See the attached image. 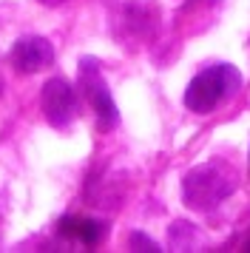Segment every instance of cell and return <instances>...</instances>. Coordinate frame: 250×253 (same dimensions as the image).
I'll return each instance as SVG.
<instances>
[{"instance_id": "52a82bcc", "label": "cell", "mask_w": 250, "mask_h": 253, "mask_svg": "<svg viewBox=\"0 0 250 253\" xmlns=\"http://www.w3.org/2000/svg\"><path fill=\"white\" fill-rule=\"evenodd\" d=\"M57 230L63 236H68V239H77L83 245H88V248L100 245L102 236H105V225L102 222H97V219H80V216H63Z\"/></svg>"}, {"instance_id": "6da1fadb", "label": "cell", "mask_w": 250, "mask_h": 253, "mask_svg": "<svg viewBox=\"0 0 250 253\" xmlns=\"http://www.w3.org/2000/svg\"><path fill=\"white\" fill-rule=\"evenodd\" d=\"M236 171L225 162H205L185 173L182 179V202L188 211L210 213L236 191Z\"/></svg>"}, {"instance_id": "8fae6325", "label": "cell", "mask_w": 250, "mask_h": 253, "mask_svg": "<svg viewBox=\"0 0 250 253\" xmlns=\"http://www.w3.org/2000/svg\"><path fill=\"white\" fill-rule=\"evenodd\" d=\"M0 94H3V77H0Z\"/></svg>"}, {"instance_id": "ba28073f", "label": "cell", "mask_w": 250, "mask_h": 253, "mask_svg": "<svg viewBox=\"0 0 250 253\" xmlns=\"http://www.w3.org/2000/svg\"><path fill=\"white\" fill-rule=\"evenodd\" d=\"M205 245V233L193 222L188 219H176L170 222L168 228V248L176 253H191V251H202Z\"/></svg>"}, {"instance_id": "7a4b0ae2", "label": "cell", "mask_w": 250, "mask_h": 253, "mask_svg": "<svg viewBox=\"0 0 250 253\" xmlns=\"http://www.w3.org/2000/svg\"><path fill=\"white\" fill-rule=\"evenodd\" d=\"M242 91V74L230 63H216L199 71L188 88H185V105L193 114H210L219 103L233 100Z\"/></svg>"}, {"instance_id": "9c48e42d", "label": "cell", "mask_w": 250, "mask_h": 253, "mask_svg": "<svg viewBox=\"0 0 250 253\" xmlns=\"http://www.w3.org/2000/svg\"><path fill=\"white\" fill-rule=\"evenodd\" d=\"M128 242H131V251H136V253H159L162 251L157 242L151 239V236H145L142 230H134V233L128 236Z\"/></svg>"}, {"instance_id": "5b68a950", "label": "cell", "mask_w": 250, "mask_h": 253, "mask_svg": "<svg viewBox=\"0 0 250 253\" xmlns=\"http://www.w3.org/2000/svg\"><path fill=\"white\" fill-rule=\"evenodd\" d=\"M40 108L51 128H68L80 114L77 88L66 77H51L40 91Z\"/></svg>"}, {"instance_id": "30bf717a", "label": "cell", "mask_w": 250, "mask_h": 253, "mask_svg": "<svg viewBox=\"0 0 250 253\" xmlns=\"http://www.w3.org/2000/svg\"><path fill=\"white\" fill-rule=\"evenodd\" d=\"M40 3H45V6H60V3H66V0H40Z\"/></svg>"}, {"instance_id": "277c9868", "label": "cell", "mask_w": 250, "mask_h": 253, "mask_svg": "<svg viewBox=\"0 0 250 253\" xmlns=\"http://www.w3.org/2000/svg\"><path fill=\"white\" fill-rule=\"evenodd\" d=\"M80 94L83 100L94 108L97 114V126L100 131H111V128L120 126V111H117V103H114L111 91H108V83L100 71V60L97 57H83L80 60Z\"/></svg>"}, {"instance_id": "3957f363", "label": "cell", "mask_w": 250, "mask_h": 253, "mask_svg": "<svg viewBox=\"0 0 250 253\" xmlns=\"http://www.w3.org/2000/svg\"><path fill=\"white\" fill-rule=\"evenodd\" d=\"M111 32L123 46L134 48L139 43H145L148 37L154 35L157 29V17L159 12H154L148 3L142 0H111Z\"/></svg>"}, {"instance_id": "8992f818", "label": "cell", "mask_w": 250, "mask_h": 253, "mask_svg": "<svg viewBox=\"0 0 250 253\" xmlns=\"http://www.w3.org/2000/svg\"><path fill=\"white\" fill-rule=\"evenodd\" d=\"M9 60L17 74H37V71L54 66V46L40 35H29L14 40Z\"/></svg>"}]
</instances>
